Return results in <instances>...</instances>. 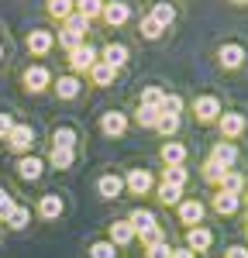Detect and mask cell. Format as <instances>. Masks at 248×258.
Returning a JSON list of instances; mask_svg holds the SVG:
<instances>
[{
  "label": "cell",
  "instance_id": "cell-29",
  "mask_svg": "<svg viewBox=\"0 0 248 258\" xmlns=\"http://www.w3.org/2000/svg\"><path fill=\"white\" fill-rule=\"evenodd\" d=\"M217 186H221V193H234V197H238V193H241V186H245V179L238 176V172H224Z\"/></svg>",
  "mask_w": 248,
  "mask_h": 258
},
{
  "label": "cell",
  "instance_id": "cell-20",
  "mask_svg": "<svg viewBox=\"0 0 248 258\" xmlns=\"http://www.w3.org/2000/svg\"><path fill=\"white\" fill-rule=\"evenodd\" d=\"M197 117L200 120H217L221 117V103L214 97H200L197 100Z\"/></svg>",
  "mask_w": 248,
  "mask_h": 258
},
{
  "label": "cell",
  "instance_id": "cell-31",
  "mask_svg": "<svg viewBox=\"0 0 248 258\" xmlns=\"http://www.w3.org/2000/svg\"><path fill=\"white\" fill-rule=\"evenodd\" d=\"M159 114H162V110H159V107H138V114H135V120H138V124H142V127H155V124H159Z\"/></svg>",
  "mask_w": 248,
  "mask_h": 258
},
{
  "label": "cell",
  "instance_id": "cell-43",
  "mask_svg": "<svg viewBox=\"0 0 248 258\" xmlns=\"http://www.w3.org/2000/svg\"><path fill=\"white\" fill-rule=\"evenodd\" d=\"M148 258H172V248L165 241H155V244H148Z\"/></svg>",
  "mask_w": 248,
  "mask_h": 258
},
{
  "label": "cell",
  "instance_id": "cell-21",
  "mask_svg": "<svg viewBox=\"0 0 248 258\" xmlns=\"http://www.w3.org/2000/svg\"><path fill=\"white\" fill-rule=\"evenodd\" d=\"M45 11H48V18L66 21L73 11H76V0H48V4H45Z\"/></svg>",
  "mask_w": 248,
  "mask_h": 258
},
{
  "label": "cell",
  "instance_id": "cell-32",
  "mask_svg": "<svg viewBox=\"0 0 248 258\" xmlns=\"http://www.w3.org/2000/svg\"><path fill=\"white\" fill-rule=\"evenodd\" d=\"M62 28H66V31H76V35H83V38H86V28H90V21L83 18V14H76V11H73L69 18L62 21Z\"/></svg>",
  "mask_w": 248,
  "mask_h": 258
},
{
  "label": "cell",
  "instance_id": "cell-13",
  "mask_svg": "<svg viewBox=\"0 0 248 258\" xmlns=\"http://www.w3.org/2000/svg\"><path fill=\"white\" fill-rule=\"evenodd\" d=\"M131 241H135L131 220H114V224H110V244H114V248H124V244H131Z\"/></svg>",
  "mask_w": 248,
  "mask_h": 258
},
{
  "label": "cell",
  "instance_id": "cell-24",
  "mask_svg": "<svg viewBox=\"0 0 248 258\" xmlns=\"http://www.w3.org/2000/svg\"><path fill=\"white\" fill-rule=\"evenodd\" d=\"M114 73H117V69H110L107 62H97V66L90 69V80L97 83V86H110V83H114Z\"/></svg>",
  "mask_w": 248,
  "mask_h": 258
},
{
  "label": "cell",
  "instance_id": "cell-48",
  "mask_svg": "<svg viewBox=\"0 0 248 258\" xmlns=\"http://www.w3.org/2000/svg\"><path fill=\"white\" fill-rule=\"evenodd\" d=\"M0 52H4V48H0Z\"/></svg>",
  "mask_w": 248,
  "mask_h": 258
},
{
  "label": "cell",
  "instance_id": "cell-26",
  "mask_svg": "<svg viewBox=\"0 0 248 258\" xmlns=\"http://www.w3.org/2000/svg\"><path fill=\"white\" fill-rule=\"evenodd\" d=\"M28 220H31V210H28V207H14V210H11V217L4 220V224H7L11 231H24V227H28Z\"/></svg>",
  "mask_w": 248,
  "mask_h": 258
},
{
  "label": "cell",
  "instance_id": "cell-6",
  "mask_svg": "<svg viewBox=\"0 0 248 258\" xmlns=\"http://www.w3.org/2000/svg\"><path fill=\"white\" fill-rule=\"evenodd\" d=\"M24 45H28V52H31V55H48V52H52V45H55V35H52V31H45V28H35V31H28Z\"/></svg>",
  "mask_w": 248,
  "mask_h": 258
},
{
  "label": "cell",
  "instance_id": "cell-18",
  "mask_svg": "<svg viewBox=\"0 0 248 258\" xmlns=\"http://www.w3.org/2000/svg\"><path fill=\"white\" fill-rule=\"evenodd\" d=\"M210 231L207 227H190V234H186V244H190V251H207L210 248Z\"/></svg>",
  "mask_w": 248,
  "mask_h": 258
},
{
  "label": "cell",
  "instance_id": "cell-41",
  "mask_svg": "<svg viewBox=\"0 0 248 258\" xmlns=\"http://www.w3.org/2000/svg\"><path fill=\"white\" fill-rule=\"evenodd\" d=\"M183 110V100L176 97V93H165V100H162V114H179Z\"/></svg>",
  "mask_w": 248,
  "mask_h": 258
},
{
  "label": "cell",
  "instance_id": "cell-7",
  "mask_svg": "<svg viewBox=\"0 0 248 258\" xmlns=\"http://www.w3.org/2000/svg\"><path fill=\"white\" fill-rule=\"evenodd\" d=\"M100 131L107 138H121L124 131H128V117H124L121 110H107L100 117Z\"/></svg>",
  "mask_w": 248,
  "mask_h": 258
},
{
  "label": "cell",
  "instance_id": "cell-22",
  "mask_svg": "<svg viewBox=\"0 0 248 258\" xmlns=\"http://www.w3.org/2000/svg\"><path fill=\"white\" fill-rule=\"evenodd\" d=\"M162 162L165 165H183V159H186V148L179 145V141H169V145H162Z\"/></svg>",
  "mask_w": 248,
  "mask_h": 258
},
{
  "label": "cell",
  "instance_id": "cell-42",
  "mask_svg": "<svg viewBox=\"0 0 248 258\" xmlns=\"http://www.w3.org/2000/svg\"><path fill=\"white\" fill-rule=\"evenodd\" d=\"M224 172H227V169L221 165V162H214V159L207 162V169H204V176L210 179V182H221V176H224Z\"/></svg>",
  "mask_w": 248,
  "mask_h": 258
},
{
  "label": "cell",
  "instance_id": "cell-8",
  "mask_svg": "<svg viewBox=\"0 0 248 258\" xmlns=\"http://www.w3.org/2000/svg\"><path fill=\"white\" fill-rule=\"evenodd\" d=\"M38 217L41 220H55V217H62V210H66V203H62V197L59 193H45V197L38 200Z\"/></svg>",
  "mask_w": 248,
  "mask_h": 258
},
{
  "label": "cell",
  "instance_id": "cell-37",
  "mask_svg": "<svg viewBox=\"0 0 248 258\" xmlns=\"http://www.w3.org/2000/svg\"><path fill=\"white\" fill-rule=\"evenodd\" d=\"M159 203H165V207L179 203V186H169V182H162V186H159Z\"/></svg>",
  "mask_w": 248,
  "mask_h": 258
},
{
  "label": "cell",
  "instance_id": "cell-40",
  "mask_svg": "<svg viewBox=\"0 0 248 258\" xmlns=\"http://www.w3.org/2000/svg\"><path fill=\"white\" fill-rule=\"evenodd\" d=\"M14 207H18V203H14V197H11V193L0 186V220L11 217V210H14Z\"/></svg>",
  "mask_w": 248,
  "mask_h": 258
},
{
  "label": "cell",
  "instance_id": "cell-46",
  "mask_svg": "<svg viewBox=\"0 0 248 258\" xmlns=\"http://www.w3.org/2000/svg\"><path fill=\"white\" fill-rule=\"evenodd\" d=\"M172 258H193V251H190V248H176V251H172Z\"/></svg>",
  "mask_w": 248,
  "mask_h": 258
},
{
  "label": "cell",
  "instance_id": "cell-4",
  "mask_svg": "<svg viewBox=\"0 0 248 258\" xmlns=\"http://www.w3.org/2000/svg\"><path fill=\"white\" fill-rule=\"evenodd\" d=\"M31 145H35V127L31 124H14V131L7 135V148L18 152V155H28Z\"/></svg>",
  "mask_w": 248,
  "mask_h": 258
},
{
  "label": "cell",
  "instance_id": "cell-9",
  "mask_svg": "<svg viewBox=\"0 0 248 258\" xmlns=\"http://www.w3.org/2000/svg\"><path fill=\"white\" fill-rule=\"evenodd\" d=\"M110 28H121L124 21L131 18V7L124 4V0H110V4H103V14H100Z\"/></svg>",
  "mask_w": 248,
  "mask_h": 258
},
{
  "label": "cell",
  "instance_id": "cell-44",
  "mask_svg": "<svg viewBox=\"0 0 248 258\" xmlns=\"http://www.w3.org/2000/svg\"><path fill=\"white\" fill-rule=\"evenodd\" d=\"M11 131H14V117H11V110H0V141H7Z\"/></svg>",
  "mask_w": 248,
  "mask_h": 258
},
{
  "label": "cell",
  "instance_id": "cell-36",
  "mask_svg": "<svg viewBox=\"0 0 248 258\" xmlns=\"http://www.w3.org/2000/svg\"><path fill=\"white\" fill-rule=\"evenodd\" d=\"M59 45L66 48V52H76V48L83 45V35H76V31H66V28H62V31H59Z\"/></svg>",
  "mask_w": 248,
  "mask_h": 258
},
{
  "label": "cell",
  "instance_id": "cell-25",
  "mask_svg": "<svg viewBox=\"0 0 248 258\" xmlns=\"http://www.w3.org/2000/svg\"><path fill=\"white\" fill-rule=\"evenodd\" d=\"M210 159L214 162H221V165H234V162H238V148H234V145H224V141H221V145H217V148H214V155H210Z\"/></svg>",
  "mask_w": 248,
  "mask_h": 258
},
{
  "label": "cell",
  "instance_id": "cell-28",
  "mask_svg": "<svg viewBox=\"0 0 248 258\" xmlns=\"http://www.w3.org/2000/svg\"><path fill=\"white\" fill-rule=\"evenodd\" d=\"M214 210L217 214H234L238 210V197L234 193H214Z\"/></svg>",
  "mask_w": 248,
  "mask_h": 258
},
{
  "label": "cell",
  "instance_id": "cell-30",
  "mask_svg": "<svg viewBox=\"0 0 248 258\" xmlns=\"http://www.w3.org/2000/svg\"><path fill=\"white\" fill-rule=\"evenodd\" d=\"M52 145H59V148H76V131H73V127H55V131H52Z\"/></svg>",
  "mask_w": 248,
  "mask_h": 258
},
{
  "label": "cell",
  "instance_id": "cell-39",
  "mask_svg": "<svg viewBox=\"0 0 248 258\" xmlns=\"http://www.w3.org/2000/svg\"><path fill=\"white\" fill-rule=\"evenodd\" d=\"M162 100H165V93H162V90H155V86H148V90L142 93L145 107H159V110H162Z\"/></svg>",
  "mask_w": 248,
  "mask_h": 258
},
{
  "label": "cell",
  "instance_id": "cell-11",
  "mask_svg": "<svg viewBox=\"0 0 248 258\" xmlns=\"http://www.w3.org/2000/svg\"><path fill=\"white\" fill-rule=\"evenodd\" d=\"M97 189H100L103 200H114V197H121V193H124V179L117 176V172H107V176L97 179Z\"/></svg>",
  "mask_w": 248,
  "mask_h": 258
},
{
  "label": "cell",
  "instance_id": "cell-23",
  "mask_svg": "<svg viewBox=\"0 0 248 258\" xmlns=\"http://www.w3.org/2000/svg\"><path fill=\"white\" fill-rule=\"evenodd\" d=\"M152 18L159 21V24H162V28H169V24H172V21H176V7H172V4H169V0H159V4H155V7H152Z\"/></svg>",
  "mask_w": 248,
  "mask_h": 258
},
{
  "label": "cell",
  "instance_id": "cell-33",
  "mask_svg": "<svg viewBox=\"0 0 248 258\" xmlns=\"http://www.w3.org/2000/svg\"><path fill=\"white\" fill-rule=\"evenodd\" d=\"M162 182H169V186H179V189H183V182H186V169H183V165H165Z\"/></svg>",
  "mask_w": 248,
  "mask_h": 258
},
{
  "label": "cell",
  "instance_id": "cell-35",
  "mask_svg": "<svg viewBox=\"0 0 248 258\" xmlns=\"http://www.w3.org/2000/svg\"><path fill=\"white\" fill-rule=\"evenodd\" d=\"M162 31H165V28H162L155 18H152V14H148V18H142V35H145V38L155 41V38H162Z\"/></svg>",
  "mask_w": 248,
  "mask_h": 258
},
{
  "label": "cell",
  "instance_id": "cell-16",
  "mask_svg": "<svg viewBox=\"0 0 248 258\" xmlns=\"http://www.w3.org/2000/svg\"><path fill=\"white\" fill-rule=\"evenodd\" d=\"M217 124H221V135L224 138H238L245 131V117L241 114H224V117H217Z\"/></svg>",
  "mask_w": 248,
  "mask_h": 258
},
{
  "label": "cell",
  "instance_id": "cell-34",
  "mask_svg": "<svg viewBox=\"0 0 248 258\" xmlns=\"http://www.w3.org/2000/svg\"><path fill=\"white\" fill-rule=\"evenodd\" d=\"M159 135H176L179 131V114H159Z\"/></svg>",
  "mask_w": 248,
  "mask_h": 258
},
{
  "label": "cell",
  "instance_id": "cell-1",
  "mask_svg": "<svg viewBox=\"0 0 248 258\" xmlns=\"http://www.w3.org/2000/svg\"><path fill=\"white\" fill-rule=\"evenodd\" d=\"M131 227H135V234L145 241V244H155V241H162V231H159V224L152 217V210H135L131 214Z\"/></svg>",
  "mask_w": 248,
  "mask_h": 258
},
{
  "label": "cell",
  "instance_id": "cell-45",
  "mask_svg": "<svg viewBox=\"0 0 248 258\" xmlns=\"http://www.w3.org/2000/svg\"><path fill=\"white\" fill-rule=\"evenodd\" d=\"M227 258H248L245 248H227Z\"/></svg>",
  "mask_w": 248,
  "mask_h": 258
},
{
  "label": "cell",
  "instance_id": "cell-5",
  "mask_svg": "<svg viewBox=\"0 0 248 258\" xmlns=\"http://www.w3.org/2000/svg\"><path fill=\"white\" fill-rule=\"evenodd\" d=\"M14 172H18L21 182H38L41 172H45V162H41L38 155H21L18 165H14Z\"/></svg>",
  "mask_w": 248,
  "mask_h": 258
},
{
  "label": "cell",
  "instance_id": "cell-10",
  "mask_svg": "<svg viewBox=\"0 0 248 258\" xmlns=\"http://www.w3.org/2000/svg\"><path fill=\"white\" fill-rule=\"evenodd\" d=\"M52 90H55V97L59 100H76L83 90V83L76 76H59V80H52Z\"/></svg>",
  "mask_w": 248,
  "mask_h": 258
},
{
  "label": "cell",
  "instance_id": "cell-38",
  "mask_svg": "<svg viewBox=\"0 0 248 258\" xmlns=\"http://www.w3.org/2000/svg\"><path fill=\"white\" fill-rule=\"evenodd\" d=\"M117 255V248L110 244V241H97V244H90V258H114Z\"/></svg>",
  "mask_w": 248,
  "mask_h": 258
},
{
  "label": "cell",
  "instance_id": "cell-15",
  "mask_svg": "<svg viewBox=\"0 0 248 258\" xmlns=\"http://www.w3.org/2000/svg\"><path fill=\"white\" fill-rule=\"evenodd\" d=\"M124 186H128L131 193H152V176H148L145 169H131L128 179H124Z\"/></svg>",
  "mask_w": 248,
  "mask_h": 258
},
{
  "label": "cell",
  "instance_id": "cell-27",
  "mask_svg": "<svg viewBox=\"0 0 248 258\" xmlns=\"http://www.w3.org/2000/svg\"><path fill=\"white\" fill-rule=\"evenodd\" d=\"M76 14H83L86 21L100 18L103 14V0H76Z\"/></svg>",
  "mask_w": 248,
  "mask_h": 258
},
{
  "label": "cell",
  "instance_id": "cell-19",
  "mask_svg": "<svg viewBox=\"0 0 248 258\" xmlns=\"http://www.w3.org/2000/svg\"><path fill=\"white\" fill-rule=\"evenodd\" d=\"M100 55H103L100 62H107L110 69H121L124 62H128V48H124V45H107V48H103Z\"/></svg>",
  "mask_w": 248,
  "mask_h": 258
},
{
  "label": "cell",
  "instance_id": "cell-12",
  "mask_svg": "<svg viewBox=\"0 0 248 258\" xmlns=\"http://www.w3.org/2000/svg\"><path fill=\"white\" fill-rule=\"evenodd\" d=\"M73 162H76V148H59V145H52V152H48V165H52V169L66 172V169H73Z\"/></svg>",
  "mask_w": 248,
  "mask_h": 258
},
{
  "label": "cell",
  "instance_id": "cell-2",
  "mask_svg": "<svg viewBox=\"0 0 248 258\" xmlns=\"http://www.w3.org/2000/svg\"><path fill=\"white\" fill-rule=\"evenodd\" d=\"M97 62H100V52H97L93 45H86V41H83L76 52H69V69H73V73H90Z\"/></svg>",
  "mask_w": 248,
  "mask_h": 258
},
{
  "label": "cell",
  "instance_id": "cell-3",
  "mask_svg": "<svg viewBox=\"0 0 248 258\" xmlns=\"http://www.w3.org/2000/svg\"><path fill=\"white\" fill-rule=\"evenodd\" d=\"M21 83H24L28 93H45V90L52 86V73H48L45 66H28L24 76H21Z\"/></svg>",
  "mask_w": 248,
  "mask_h": 258
},
{
  "label": "cell",
  "instance_id": "cell-14",
  "mask_svg": "<svg viewBox=\"0 0 248 258\" xmlns=\"http://www.w3.org/2000/svg\"><path fill=\"white\" fill-rule=\"evenodd\" d=\"M179 220L190 224V227H200V220H204V203H200V200H186L183 207H179Z\"/></svg>",
  "mask_w": 248,
  "mask_h": 258
},
{
  "label": "cell",
  "instance_id": "cell-47",
  "mask_svg": "<svg viewBox=\"0 0 248 258\" xmlns=\"http://www.w3.org/2000/svg\"><path fill=\"white\" fill-rule=\"evenodd\" d=\"M234 4H248V0H234Z\"/></svg>",
  "mask_w": 248,
  "mask_h": 258
},
{
  "label": "cell",
  "instance_id": "cell-17",
  "mask_svg": "<svg viewBox=\"0 0 248 258\" xmlns=\"http://www.w3.org/2000/svg\"><path fill=\"white\" fill-rule=\"evenodd\" d=\"M241 62H245V48H241V45L231 41V45L221 48V66H224V69H238Z\"/></svg>",
  "mask_w": 248,
  "mask_h": 258
}]
</instances>
